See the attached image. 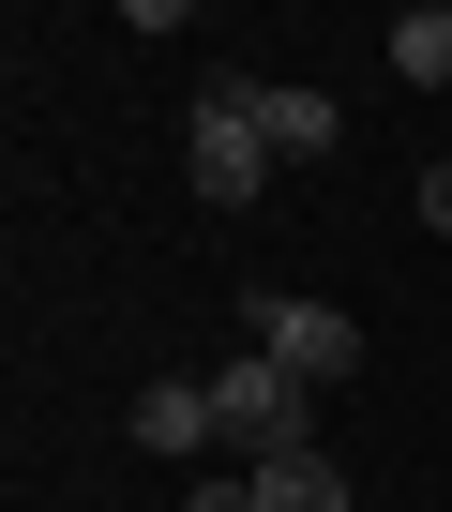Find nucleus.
I'll list each match as a JSON object with an SVG mask.
<instances>
[{"instance_id": "f257e3e1", "label": "nucleus", "mask_w": 452, "mask_h": 512, "mask_svg": "<svg viewBox=\"0 0 452 512\" xmlns=\"http://www.w3.org/2000/svg\"><path fill=\"white\" fill-rule=\"evenodd\" d=\"M211 452H226V467H272V452H317V392H302L287 362H257V347H242V362L211 377Z\"/></svg>"}, {"instance_id": "f03ea898", "label": "nucleus", "mask_w": 452, "mask_h": 512, "mask_svg": "<svg viewBox=\"0 0 452 512\" xmlns=\"http://www.w3.org/2000/svg\"><path fill=\"white\" fill-rule=\"evenodd\" d=\"M181 166L211 211H242L272 181V121H257V76H196V121H181Z\"/></svg>"}, {"instance_id": "7ed1b4c3", "label": "nucleus", "mask_w": 452, "mask_h": 512, "mask_svg": "<svg viewBox=\"0 0 452 512\" xmlns=\"http://www.w3.org/2000/svg\"><path fill=\"white\" fill-rule=\"evenodd\" d=\"M242 347L287 362L302 392H347V377H362V332H347L332 302H302V287H257V302H242Z\"/></svg>"}, {"instance_id": "20e7f679", "label": "nucleus", "mask_w": 452, "mask_h": 512, "mask_svg": "<svg viewBox=\"0 0 452 512\" xmlns=\"http://www.w3.org/2000/svg\"><path fill=\"white\" fill-rule=\"evenodd\" d=\"M136 452L196 467V452H211V377H151V392H136Z\"/></svg>"}, {"instance_id": "39448f33", "label": "nucleus", "mask_w": 452, "mask_h": 512, "mask_svg": "<svg viewBox=\"0 0 452 512\" xmlns=\"http://www.w3.org/2000/svg\"><path fill=\"white\" fill-rule=\"evenodd\" d=\"M392 76L407 91H452V0H407V16H392Z\"/></svg>"}, {"instance_id": "423d86ee", "label": "nucleus", "mask_w": 452, "mask_h": 512, "mask_svg": "<svg viewBox=\"0 0 452 512\" xmlns=\"http://www.w3.org/2000/svg\"><path fill=\"white\" fill-rule=\"evenodd\" d=\"M257 512H347V467L332 452H272L257 467Z\"/></svg>"}, {"instance_id": "0eeeda50", "label": "nucleus", "mask_w": 452, "mask_h": 512, "mask_svg": "<svg viewBox=\"0 0 452 512\" xmlns=\"http://www.w3.org/2000/svg\"><path fill=\"white\" fill-rule=\"evenodd\" d=\"M257 121H272V151H332V136H347L332 91H257Z\"/></svg>"}, {"instance_id": "6e6552de", "label": "nucleus", "mask_w": 452, "mask_h": 512, "mask_svg": "<svg viewBox=\"0 0 452 512\" xmlns=\"http://www.w3.org/2000/svg\"><path fill=\"white\" fill-rule=\"evenodd\" d=\"M181 512H257V467H211V482H196Z\"/></svg>"}, {"instance_id": "1a4fd4ad", "label": "nucleus", "mask_w": 452, "mask_h": 512, "mask_svg": "<svg viewBox=\"0 0 452 512\" xmlns=\"http://www.w3.org/2000/svg\"><path fill=\"white\" fill-rule=\"evenodd\" d=\"M422 226H437V241H452V151H437V166H422Z\"/></svg>"}]
</instances>
